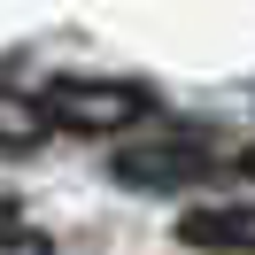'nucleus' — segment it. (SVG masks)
<instances>
[{"mask_svg":"<svg viewBox=\"0 0 255 255\" xmlns=\"http://www.w3.org/2000/svg\"><path fill=\"white\" fill-rule=\"evenodd\" d=\"M47 109H39L31 93H8V85H0V155H31L39 139H47Z\"/></svg>","mask_w":255,"mask_h":255,"instance_id":"4","label":"nucleus"},{"mask_svg":"<svg viewBox=\"0 0 255 255\" xmlns=\"http://www.w3.org/2000/svg\"><path fill=\"white\" fill-rule=\"evenodd\" d=\"M0 255H54V240H47V232H23V224H8V232H0Z\"/></svg>","mask_w":255,"mask_h":255,"instance_id":"5","label":"nucleus"},{"mask_svg":"<svg viewBox=\"0 0 255 255\" xmlns=\"http://www.w3.org/2000/svg\"><path fill=\"white\" fill-rule=\"evenodd\" d=\"M186 248H217V255H255V201H209L178 217Z\"/></svg>","mask_w":255,"mask_h":255,"instance_id":"3","label":"nucleus"},{"mask_svg":"<svg viewBox=\"0 0 255 255\" xmlns=\"http://www.w3.org/2000/svg\"><path fill=\"white\" fill-rule=\"evenodd\" d=\"M116 186H139V193H170V186H193L209 178V139L201 131H162V139H139V147H116Z\"/></svg>","mask_w":255,"mask_h":255,"instance_id":"2","label":"nucleus"},{"mask_svg":"<svg viewBox=\"0 0 255 255\" xmlns=\"http://www.w3.org/2000/svg\"><path fill=\"white\" fill-rule=\"evenodd\" d=\"M8 224H16V209H8V201H0V232H8Z\"/></svg>","mask_w":255,"mask_h":255,"instance_id":"6","label":"nucleus"},{"mask_svg":"<svg viewBox=\"0 0 255 255\" xmlns=\"http://www.w3.org/2000/svg\"><path fill=\"white\" fill-rule=\"evenodd\" d=\"M240 170H248V178H255V147H248V155H240Z\"/></svg>","mask_w":255,"mask_h":255,"instance_id":"7","label":"nucleus"},{"mask_svg":"<svg viewBox=\"0 0 255 255\" xmlns=\"http://www.w3.org/2000/svg\"><path fill=\"white\" fill-rule=\"evenodd\" d=\"M39 109L62 131H124V124H139L155 109V93L131 85V78H54L39 93Z\"/></svg>","mask_w":255,"mask_h":255,"instance_id":"1","label":"nucleus"}]
</instances>
